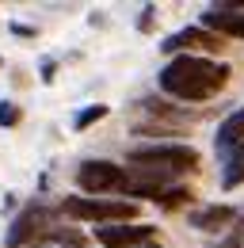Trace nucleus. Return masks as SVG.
I'll return each mask as SVG.
<instances>
[{
	"mask_svg": "<svg viewBox=\"0 0 244 248\" xmlns=\"http://www.w3.org/2000/svg\"><path fill=\"white\" fill-rule=\"evenodd\" d=\"M233 221H237V210H233V206H206V210H195V214H191V225L202 229V233H217V229H225V225H233Z\"/></svg>",
	"mask_w": 244,
	"mask_h": 248,
	"instance_id": "9",
	"label": "nucleus"
},
{
	"mask_svg": "<svg viewBox=\"0 0 244 248\" xmlns=\"http://www.w3.org/2000/svg\"><path fill=\"white\" fill-rule=\"evenodd\" d=\"M12 31H15V34H23V38H30V34H34L30 27H23V23H12Z\"/></svg>",
	"mask_w": 244,
	"mask_h": 248,
	"instance_id": "17",
	"label": "nucleus"
},
{
	"mask_svg": "<svg viewBox=\"0 0 244 248\" xmlns=\"http://www.w3.org/2000/svg\"><path fill=\"white\" fill-rule=\"evenodd\" d=\"M237 145H244V107H237L217 130V149H237Z\"/></svg>",
	"mask_w": 244,
	"mask_h": 248,
	"instance_id": "10",
	"label": "nucleus"
},
{
	"mask_svg": "<svg viewBox=\"0 0 244 248\" xmlns=\"http://www.w3.org/2000/svg\"><path fill=\"white\" fill-rule=\"evenodd\" d=\"M19 123V107L12 99H0V126H15Z\"/></svg>",
	"mask_w": 244,
	"mask_h": 248,
	"instance_id": "14",
	"label": "nucleus"
},
{
	"mask_svg": "<svg viewBox=\"0 0 244 248\" xmlns=\"http://www.w3.org/2000/svg\"><path fill=\"white\" fill-rule=\"evenodd\" d=\"M225 80H229V65L195 54H176L160 69V88L176 99H210L214 92L225 88Z\"/></svg>",
	"mask_w": 244,
	"mask_h": 248,
	"instance_id": "1",
	"label": "nucleus"
},
{
	"mask_svg": "<svg viewBox=\"0 0 244 248\" xmlns=\"http://www.w3.org/2000/svg\"><path fill=\"white\" fill-rule=\"evenodd\" d=\"M187 46H202V50H217V46H221V38H217V34H210V31H202V27H183V31L168 34L160 50H164V54H180V50H187Z\"/></svg>",
	"mask_w": 244,
	"mask_h": 248,
	"instance_id": "8",
	"label": "nucleus"
},
{
	"mask_svg": "<svg viewBox=\"0 0 244 248\" xmlns=\"http://www.w3.org/2000/svg\"><path fill=\"white\" fill-rule=\"evenodd\" d=\"M130 164L180 176V172H191L198 164V153L191 145H145V149H130Z\"/></svg>",
	"mask_w": 244,
	"mask_h": 248,
	"instance_id": "2",
	"label": "nucleus"
},
{
	"mask_svg": "<svg viewBox=\"0 0 244 248\" xmlns=\"http://www.w3.org/2000/svg\"><path fill=\"white\" fill-rule=\"evenodd\" d=\"M244 184V145H237L233 149V156L225 160V172H221V187L225 191H233V187Z\"/></svg>",
	"mask_w": 244,
	"mask_h": 248,
	"instance_id": "11",
	"label": "nucleus"
},
{
	"mask_svg": "<svg viewBox=\"0 0 244 248\" xmlns=\"http://www.w3.org/2000/svg\"><path fill=\"white\" fill-rule=\"evenodd\" d=\"M103 115H107V107H103V103H92V107H84V111L76 115V130H88V126L99 123Z\"/></svg>",
	"mask_w": 244,
	"mask_h": 248,
	"instance_id": "12",
	"label": "nucleus"
},
{
	"mask_svg": "<svg viewBox=\"0 0 244 248\" xmlns=\"http://www.w3.org/2000/svg\"><path fill=\"white\" fill-rule=\"evenodd\" d=\"M187 199H191V191H183V187H172V191H164V195H160L156 202H160L164 210H176V206H183Z\"/></svg>",
	"mask_w": 244,
	"mask_h": 248,
	"instance_id": "13",
	"label": "nucleus"
},
{
	"mask_svg": "<svg viewBox=\"0 0 244 248\" xmlns=\"http://www.w3.org/2000/svg\"><path fill=\"white\" fill-rule=\"evenodd\" d=\"M61 210L69 217H80V221H103V225H115V221H134L137 206L126 202V199H65Z\"/></svg>",
	"mask_w": 244,
	"mask_h": 248,
	"instance_id": "3",
	"label": "nucleus"
},
{
	"mask_svg": "<svg viewBox=\"0 0 244 248\" xmlns=\"http://www.w3.org/2000/svg\"><path fill=\"white\" fill-rule=\"evenodd\" d=\"M95 241L103 248H137L152 241V225H134V221H115V225H103L95 229Z\"/></svg>",
	"mask_w": 244,
	"mask_h": 248,
	"instance_id": "7",
	"label": "nucleus"
},
{
	"mask_svg": "<svg viewBox=\"0 0 244 248\" xmlns=\"http://www.w3.org/2000/svg\"><path fill=\"white\" fill-rule=\"evenodd\" d=\"M137 248H164V245H156V241H145V245H137Z\"/></svg>",
	"mask_w": 244,
	"mask_h": 248,
	"instance_id": "18",
	"label": "nucleus"
},
{
	"mask_svg": "<svg viewBox=\"0 0 244 248\" xmlns=\"http://www.w3.org/2000/svg\"><path fill=\"white\" fill-rule=\"evenodd\" d=\"M42 237H50V214H46V206H27L23 214L12 221L4 245H8V248H23V245L42 241Z\"/></svg>",
	"mask_w": 244,
	"mask_h": 248,
	"instance_id": "5",
	"label": "nucleus"
},
{
	"mask_svg": "<svg viewBox=\"0 0 244 248\" xmlns=\"http://www.w3.org/2000/svg\"><path fill=\"white\" fill-rule=\"evenodd\" d=\"M137 27H141V31H149V27H152V8H145V12H141V19H137Z\"/></svg>",
	"mask_w": 244,
	"mask_h": 248,
	"instance_id": "16",
	"label": "nucleus"
},
{
	"mask_svg": "<svg viewBox=\"0 0 244 248\" xmlns=\"http://www.w3.org/2000/svg\"><path fill=\"white\" fill-rule=\"evenodd\" d=\"M54 73H58V65H54V62H42V80H46V84L54 80Z\"/></svg>",
	"mask_w": 244,
	"mask_h": 248,
	"instance_id": "15",
	"label": "nucleus"
},
{
	"mask_svg": "<svg viewBox=\"0 0 244 248\" xmlns=\"http://www.w3.org/2000/svg\"><path fill=\"white\" fill-rule=\"evenodd\" d=\"M122 180H126V172H122L119 164H111V160H84L76 168V184H80V191H88V195L122 191Z\"/></svg>",
	"mask_w": 244,
	"mask_h": 248,
	"instance_id": "4",
	"label": "nucleus"
},
{
	"mask_svg": "<svg viewBox=\"0 0 244 248\" xmlns=\"http://www.w3.org/2000/svg\"><path fill=\"white\" fill-rule=\"evenodd\" d=\"M202 31L225 34V38H244V8L241 4H214L202 12Z\"/></svg>",
	"mask_w": 244,
	"mask_h": 248,
	"instance_id": "6",
	"label": "nucleus"
},
{
	"mask_svg": "<svg viewBox=\"0 0 244 248\" xmlns=\"http://www.w3.org/2000/svg\"><path fill=\"white\" fill-rule=\"evenodd\" d=\"M225 248H237V245H225Z\"/></svg>",
	"mask_w": 244,
	"mask_h": 248,
	"instance_id": "19",
	"label": "nucleus"
}]
</instances>
